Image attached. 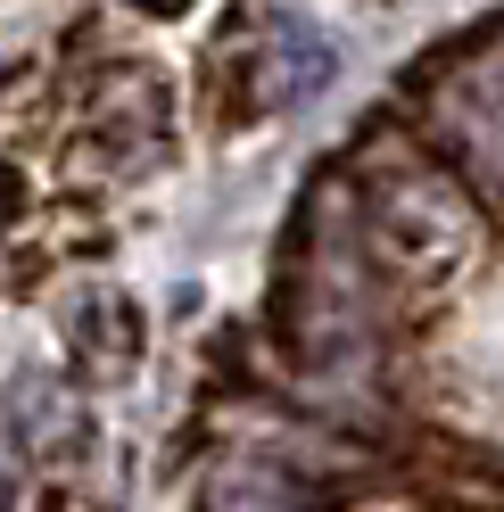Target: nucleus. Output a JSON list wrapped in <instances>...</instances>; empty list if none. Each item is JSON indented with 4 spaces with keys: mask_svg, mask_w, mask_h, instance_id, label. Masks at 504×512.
I'll return each mask as SVG.
<instances>
[{
    "mask_svg": "<svg viewBox=\"0 0 504 512\" xmlns=\"http://www.w3.org/2000/svg\"><path fill=\"white\" fill-rule=\"evenodd\" d=\"M356 215H364L372 256L389 273H414V281H438L471 248V182L430 166V157H397L389 174H372Z\"/></svg>",
    "mask_w": 504,
    "mask_h": 512,
    "instance_id": "obj_1",
    "label": "nucleus"
},
{
    "mask_svg": "<svg viewBox=\"0 0 504 512\" xmlns=\"http://www.w3.org/2000/svg\"><path fill=\"white\" fill-rule=\"evenodd\" d=\"M463 75L447 91H422L430 100V141L447 157V174H463L471 190L504 199V17L480 34L455 42Z\"/></svg>",
    "mask_w": 504,
    "mask_h": 512,
    "instance_id": "obj_2",
    "label": "nucleus"
},
{
    "mask_svg": "<svg viewBox=\"0 0 504 512\" xmlns=\"http://www.w3.org/2000/svg\"><path fill=\"white\" fill-rule=\"evenodd\" d=\"M240 83H248V116H290V108H314L331 91V75H339V50L314 17H298V9H273V17H257V25H240Z\"/></svg>",
    "mask_w": 504,
    "mask_h": 512,
    "instance_id": "obj_3",
    "label": "nucleus"
},
{
    "mask_svg": "<svg viewBox=\"0 0 504 512\" xmlns=\"http://www.w3.org/2000/svg\"><path fill=\"white\" fill-rule=\"evenodd\" d=\"M290 504V479H281L273 463H232L207 479V504L199 512H281Z\"/></svg>",
    "mask_w": 504,
    "mask_h": 512,
    "instance_id": "obj_4",
    "label": "nucleus"
},
{
    "mask_svg": "<svg viewBox=\"0 0 504 512\" xmlns=\"http://www.w3.org/2000/svg\"><path fill=\"white\" fill-rule=\"evenodd\" d=\"M25 207V174L17 166H0V232H9V215Z\"/></svg>",
    "mask_w": 504,
    "mask_h": 512,
    "instance_id": "obj_5",
    "label": "nucleus"
},
{
    "mask_svg": "<svg viewBox=\"0 0 504 512\" xmlns=\"http://www.w3.org/2000/svg\"><path fill=\"white\" fill-rule=\"evenodd\" d=\"M124 9H141V17H191L199 0H124Z\"/></svg>",
    "mask_w": 504,
    "mask_h": 512,
    "instance_id": "obj_6",
    "label": "nucleus"
}]
</instances>
